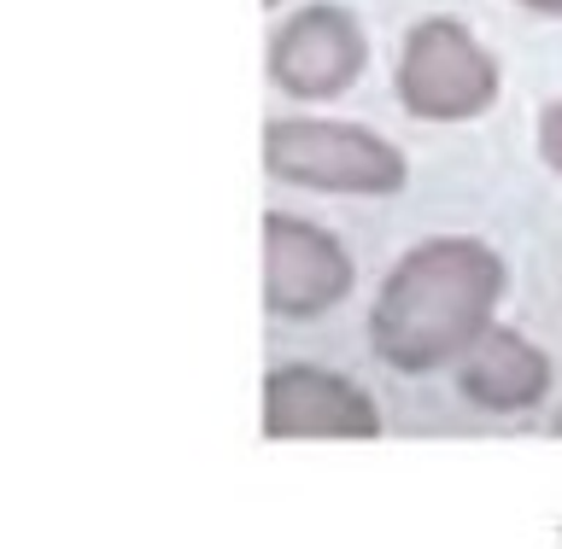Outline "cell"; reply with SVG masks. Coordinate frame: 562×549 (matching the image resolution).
I'll use <instances>...</instances> for the list:
<instances>
[{
	"instance_id": "cell-1",
	"label": "cell",
	"mask_w": 562,
	"mask_h": 549,
	"mask_svg": "<svg viewBox=\"0 0 562 549\" xmlns=\"http://www.w3.org/2000/svg\"><path fill=\"white\" fill-rule=\"evenodd\" d=\"M504 298V263L492 245L446 235L411 245L369 316V345L398 375H434L492 328Z\"/></svg>"
},
{
	"instance_id": "cell-2",
	"label": "cell",
	"mask_w": 562,
	"mask_h": 549,
	"mask_svg": "<svg viewBox=\"0 0 562 549\" xmlns=\"http://www.w3.org/2000/svg\"><path fill=\"white\" fill-rule=\"evenodd\" d=\"M263 170L288 187L311 193H358L386 199L404 187V152L393 140L369 135L363 123H328V117H276L263 123Z\"/></svg>"
},
{
	"instance_id": "cell-3",
	"label": "cell",
	"mask_w": 562,
	"mask_h": 549,
	"mask_svg": "<svg viewBox=\"0 0 562 549\" xmlns=\"http://www.w3.org/2000/svg\"><path fill=\"white\" fill-rule=\"evenodd\" d=\"M398 100L422 123H469L498 100V59L457 18H422L398 53Z\"/></svg>"
},
{
	"instance_id": "cell-4",
	"label": "cell",
	"mask_w": 562,
	"mask_h": 549,
	"mask_svg": "<svg viewBox=\"0 0 562 549\" xmlns=\"http://www.w3.org/2000/svg\"><path fill=\"white\" fill-rule=\"evenodd\" d=\"M369 65L363 24L334 0H311L270 35V82L293 100H340Z\"/></svg>"
},
{
	"instance_id": "cell-5",
	"label": "cell",
	"mask_w": 562,
	"mask_h": 549,
	"mask_svg": "<svg viewBox=\"0 0 562 549\" xmlns=\"http://www.w3.org/2000/svg\"><path fill=\"white\" fill-rule=\"evenodd\" d=\"M351 293L346 245L305 217H263V310L276 322H311Z\"/></svg>"
},
{
	"instance_id": "cell-6",
	"label": "cell",
	"mask_w": 562,
	"mask_h": 549,
	"mask_svg": "<svg viewBox=\"0 0 562 549\" xmlns=\"http://www.w3.org/2000/svg\"><path fill=\"white\" fill-rule=\"evenodd\" d=\"M263 433L270 438H375L381 410L358 380L311 363L263 375Z\"/></svg>"
},
{
	"instance_id": "cell-7",
	"label": "cell",
	"mask_w": 562,
	"mask_h": 549,
	"mask_svg": "<svg viewBox=\"0 0 562 549\" xmlns=\"http://www.w3.org/2000/svg\"><path fill=\"white\" fill-rule=\"evenodd\" d=\"M457 386H463L469 403H481L492 415L533 410V403L551 392V357H544L539 345H527L521 333L492 322L481 340L457 357Z\"/></svg>"
},
{
	"instance_id": "cell-8",
	"label": "cell",
	"mask_w": 562,
	"mask_h": 549,
	"mask_svg": "<svg viewBox=\"0 0 562 549\" xmlns=\"http://www.w3.org/2000/svg\"><path fill=\"white\" fill-rule=\"evenodd\" d=\"M539 158L562 175V100H551L544 117H539Z\"/></svg>"
},
{
	"instance_id": "cell-9",
	"label": "cell",
	"mask_w": 562,
	"mask_h": 549,
	"mask_svg": "<svg viewBox=\"0 0 562 549\" xmlns=\"http://www.w3.org/2000/svg\"><path fill=\"white\" fill-rule=\"evenodd\" d=\"M527 12H544V18H562V0H521Z\"/></svg>"
},
{
	"instance_id": "cell-10",
	"label": "cell",
	"mask_w": 562,
	"mask_h": 549,
	"mask_svg": "<svg viewBox=\"0 0 562 549\" xmlns=\"http://www.w3.org/2000/svg\"><path fill=\"white\" fill-rule=\"evenodd\" d=\"M263 7H281V0H263Z\"/></svg>"
},
{
	"instance_id": "cell-11",
	"label": "cell",
	"mask_w": 562,
	"mask_h": 549,
	"mask_svg": "<svg viewBox=\"0 0 562 549\" xmlns=\"http://www.w3.org/2000/svg\"><path fill=\"white\" fill-rule=\"evenodd\" d=\"M557 433H562V415H557Z\"/></svg>"
}]
</instances>
